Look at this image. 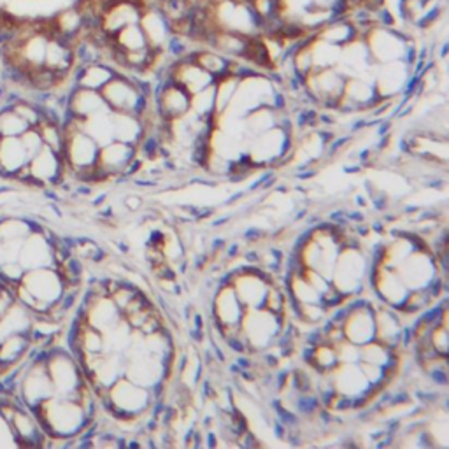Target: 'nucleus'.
<instances>
[{"mask_svg": "<svg viewBox=\"0 0 449 449\" xmlns=\"http://www.w3.org/2000/svg\"><path fill=\"white\" fill-rule=\"evenodd\" d=\"M364 41L375 65L390 62H414L416 49L412 46L411 37L405 35L402 30L374 25L365 32Z\"/></svg>", "mask_w": 449, "mask_h": 449, "instance_id": "nucleus-1", "label": "nucleus"}, {"mask_svg": "<svg viewBox=\"0 0 449 449\" xmlns=\"http://www.w3.org/2000/svg\"><path fill=\"white\" fill-rule=\"evenodd\" d=\"M105 104L115 112L144 116L148 112V93L142 90L137 79L128 74L116 72L115 78L101 90Z\"/></svg>", "mask_w": 449, "mask_h": 449, "instance_id": "nucleus-2", "label": "nucleus"}, {"mask_svg": "<svg viewBox=\"0 0 449 449\" xmlns=\"http://www.w3.org/2000/svg\"><path fill=\"white\" fill-rule=\"evenodd\" d=\"M19 285L37 300L42 314H48L49 307L62 298L65 282L60 276L58 267H42L25 271Z\"/></svg>", "mask_w": 449, "mask_h": 449, "instance_id": "nucleus-3", "label": "nucleus"}, {"mask_svg": "<svg viewBox=\"0 0 449 449\" xmlns=\"http://www.w3.org/2000/svg\"><path fill=\"white\" fill-rule=\"evenodd\" d=\"M192 108V95L181 85L167 78L156 93V111L164 121L185 118Z\"/></svg>", "mask_w": 449, "mask_h": 449, "instance_id": "nucleus-4", "label": "nucleus"}, {"mask_svg": "<svg viewBox=\"0 0 449 449\" xmlns=\"http://www.w3.org/2000/svg\"><path fill=\"white\" fill-rule=\"evenodd\" d=\"M18 262L25 271L42 267H56L55 253L49 239L42 232H30L22 242Z\"/></svg>", "mask_w": 449, "mask_h": 449, "instance_id": "nucleus-5", "label": "nucleus"}, {"mask_svg": "<svg viewBox=\"0 0 449 449\" xmlns=\"http://www.w3.org/2000/svg\"><path fill=\"white\" fill-rule=\"evenodd\" d=\"M342 330H344L346 341H349L351 344H368V342L375 341V314L368 309V305L351 309L344 325H342Z\"/></svg>", "mask_w": 449, "mask_h": 449, "instance_id": "nucleus-6", "label": "nucleus"}, {"mask_svg": "<svg viewBox=\"0 0 449 449\" xmlns=\"http://www.w3.org/2000/svg\"><path fill=\"white\" fill-rule=\"evenodd\" d=\"M28 171L41 186L56 185L62 179L65 165H63V158L58 153H55L48 146H42L41 151L30 158Z\"/></svg>", "mask_w": 449, "mask_h": 449, "instance_id": "nucleus-7", "label": "nucleus"}, {"mask_svg": "<svg viewBox=\"0 0 449 449\" xmlns=\"http://www.w3.org/2000/svg\"><path fill=\"white\" fill-rule=\"evenodd\" d=\"M142 32L148 39L149 48L165 49L169 39L172 37V26L167 16L162 12L160 8H144L139 18Z\"/></svg>", "mask_w": 449, "mask_h": 449, "instance_id": "nucleus-8", "label": "nucleus"}, {"mask_svg": "<svg viewBox=\"0 0 449 449\" xmlns=\"http://www.w3.org/2000/svg\"><path fill=\"white\" fill-rule=\"evenodd\" d=\"M135 146L125 144V142L112 141L109 144L102 146L99 149V158H97V167L102 172V176L115 174V172L123 171L125 167H128L134 158Z\"/></svg>", "mask_w": 449, "mask_h": 449, "instance_id": "nucleus-9", "label": "nucleus"}, {"mask_svg": "<svg viewBox=\"0 0 449 449\" xmlns=\"http://www.w3.org/2000/svg\"><path fill=\"white\" fill-rule=\"evenodd\" d=\"M116 69L105 62H95L85 67H74V86L101 92L116 76Z\"/></svg>", "mask_w": 449, "mask_h": 449, "instance_id": "nucleus-10", "label": "nucleus"}, {"mask_svg": "<svg viewBox=\"0 0 449 449\" xmlns=\"http://www.w3.org/2000/svg\"><path fill=\"white\" fill-rule=\"evenodd\" d=\"M242 302L239 300L234 286L223 288L216 300V318L219 327H234L241 323L242 319Z\"/></svg>", "mask_w": 449, "mask_h": 449, "instance_id": "nucleus-11", "label": "nucleus"}, {"mask_svg": "<svg viewBox=\"0 0 449 449\" xmlns=\"http://www.w3.org/2000/svg\"><path fill=\"white\" fill-rule=\"evenodd\" d=\"M30 344L32 342H30L28 334L11 335L6 341H2L0 342V364H4L6 367L11 368L12 365L25 358Z\"/></svg>", "mask_w": 449, "mask_h": 449, "instance_id": "nucleus-12", "label": "nucleus"}, {"mask_svg": "<svg viewBox=\"0 0 449 449\" xmlns=\"http://www.w3.org/2000/svg\"><path fill=\"white\" fill-rule=\"evenodd\" d=\"M112 42H115L116 48H119L121 51L130 53V51H139V49L149 48L148 39H146L144 32H142L141 25L139 23H132V25H126L125 28H121L116 35H112Z\"/></svg>", "mask_w": 449, "mask_h": 449, "instance_id": "nucleus-13", "label": "nucleus"}, {"mask_svg": "<svg viewBox=\"0 0 449 449\" xmlns=\"http://www.w3.org/2000/svg\"><path fill=\"white\" fill-rule=\"evenodd\" d=\"M28 128V123L12 109V105L6 104L0 108V137H19Z\"/></svg>", "mask_w": 449, "mask_h": 449, "instance_id": "nucleus-14", "label": "nucleus"}, {"mask_svg": "<svg viewBox=\"0 0 449 449\" xmlns=\"http://www.w3.org/2000/svg\"><path fill=\"white\" fill-rule=\"evenodd\" d=\"M19 139H22V144L23 148H25L28 158L37 155V153L42 149V146H44V142H42L41 139V134H39V130L35 128V126H30L28 130H25L22 135H19Z\"/></svg>", "mask_w": 449, "mask_h": 449, "instance_id": "nucleus-15", "label": "nucleus"}]
</instances>
